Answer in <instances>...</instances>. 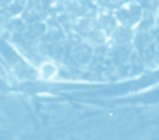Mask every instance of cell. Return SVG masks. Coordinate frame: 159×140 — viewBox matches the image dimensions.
Wrapping results in <instances>:
<instances>
[{
	"label": "cell",
	"mask_w": 159,
	"mask_h": 140,
	"mask_svg": "<svg viewBox=\"0 0 159 140\" xmlns=\"http://www.w3.org/2000/svg\"><path fill=\"white\" fill-rule=\"evenodd\" d=\"M157 14H158V17H159V9H158V11H157Z\"/></svg>",
	"instance_id": "obj_2"
},
{
	"label": "cell",
	"mask_w": 159,
	"mask_h": 140,
	"mask_svg": "<svg viewBox=\"0 0 159 140\" xmlns=\"http://www.w3.org/2000/svg\"><path fill=\"white\" fill-rule=\"evenodd\" d=\"M56 73H57V67L50 61L41 63L39 68V76L42 79H52L56 76Z\"/></svg>",
	"instance_id": "obj_1"
}]
</instances>
